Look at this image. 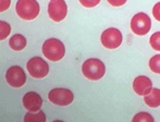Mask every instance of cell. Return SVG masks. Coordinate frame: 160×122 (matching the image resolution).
<instances>
[{
    "label": "cell",
    "instance_id": "19",
    "mask_svg": "<svg viewBox=\"0 0 160 122\" xmlns=\"http://www.w3.org/2000/svg\"><path fill=\"white\" fill-rule=\"evenodd\" d=\"M80 3L82 4V6H84V7H86V8H93V7H95L97 6V4L99 3V0H81L80 1Z\"/></svg>",
    "mask_w": 160,
    "mask_h": 122
},
{
    "label": "cell",
    "instance_id": "5",
    "mask_svg": "<svg viewBox=\"0 0 160 122\" xmlns=\"http://www.w3.org/2000/svg\"><path fill=\"white\" fill-rule=\"evenodd\" d=\"M30 75L34 79H44L49 73V65L44 59L39 57L32 58L26 64Z\"/></svg>",
    "mask_w": 160,
    "mask_h": 122
},
{
    "label": "cell",
    "instance_id": "21",
    "mask_svg": "<svg viewBox=\"0 0 160 122\" xmlns=\"http://www.w3.org/2000/svg\"><path fill=\"white\" fill-rule=\"evenodd\" d=\"M152 14H154L155 19L160 22V2L155 4L154 9H152Z\"/></svg>",
    "mask_w": 160,
    "mask_h": 122
},
{
    "label": "cell",
    "instance_id": "9",
    "mask_svg": "<svg viewBox=\"0 0 160 122\" xmlns=\"http://www.w3.org/2000/svg\"><path fill=\"white\" fill-rule=\"evenodd\" d=\"M48 14L52 21L61 22L68 14V6L63 0H51L48 3Z\"/></svg>",
    "mask_w": 160,
    "mask_h": 122
},
{
    "label": "cell",
    "instance_id": "8",
    "mask_svg": "<svg viewBox=\"0 0 160 122\" xmlns=\"http://www.w3.org/2000/svg\"><path fill=\"white\" fill-rule=\"evenodd\" d=\"M6 81L10 86L14 89H20L26 83V75L21 67H11L6 73Z\"/></svg>",
    "mask_w": 160,
    "mask_h": 122
},
{
    "label": "cell",
    "instance_id": "17",
    "mask_svg": "<svg viewBox=\"0 0 160 122\" xmlns=\"http://www.w3.org/2000/svg\"><path fill=\"white\" fill-rule=\"evenodd\" d=\"M149 68L152 72L160 74V55H156L149 60Z\"/></svg>",
    "mask_w": 160,
    "mask_h": 122
},
{
    "label": "cell",
    "instance_id": "23",
    "mask_svg": "<svg viewBox=\"0 0 160 122\" xmlns=\"http://www.w3.org/2000/svg\"><path fill=\"white\" fill-rule=\"evenodd\" d=\"M53 122H64V121H61V120H55Z\"/></svg>",
    "mask_w": 160,
    "mask_h": 122
},
{
    "label": "cell",
    "instance_id": "20",
    "mask_svg": "<svg viewBox=\"0 0 160 122\" xmlns=\"http://www.w3.org/2000/svg\"><path fill=\"white\" fill-rule=\"evenodd\" d=\"M11 6V0H0V13L7 11Z\"/></svg>",
    "mask_w": 160,
    "mask_h": 122
},
{
    "label": "cell",
    "instance_id": "12",
    "mask_svg": "<svg viewBox=\"0 0 160 122\" xmlns=\"http://www.w3.org/2000/svg\"><path fill=\"white\" fill-rule=\"evenodd\" d=\"M26 45H28V40H26V38L24 37L22 34H15V35H13L12 37L10 38V40H9V46H10V48L15 51L23 50L26 47Z\"/></svg>",
    "mask_w": 160,
    "mask_h": 122
},
{
    "label": "cell",
    "instance_id": "2",
    "mask_svg": "<svg viewBox=\"0 0 160 122\" xmlns=\"http://www.w3.org/2000/svg\"><path fill=\"white\" fill-rule=\"evenodd\" d=\"M17 14L25 21L36 19L40 12V7L36 0H19L15 4Z\"/></svg>",
    "mask_w": 160,
    "mask_h": 122
},
{
    "label": "cell",
    "instance_id": "22",
    "mask_svg": "<svg viewBox=\"0 0 160 122\" xmlns=\"http://www.w3.org/2000/svg\"><path fill=\"white\" fill-rule=\"evenodd\" d=\"M108 2H109L110 4H112V6L118 7V6H122V4H124L127 1H125V0H123V1H112V0H109Z\"/></svg>",
    "mask_w": 160,
    "mask_h": 122
},
{
    "label": "cell",
    "instance_id": "13",
    "mask_svg": "<svg viewBox=\"0 0 160 122\" xmlns=\"http://www.w3.org/2000/svg\"><path fill=\"white\" fill-rule=\"evenodd\" d=\"M145 104L150 108H157L160 106V89H152L148 95L144 96Z\"/></svg>",
    "mask_w": 160,
    "mask_h": 122
},
{
    "label": "cell",
    "instance_id": "11",
    "mask_svg": "<svg viewBox=\"0 0 160 122\" xmlns=\"http://www.w3.org/2000/svg\"><path fill=\"white\" fill-rule=\"evenodd\" d=\"M133 89L139 96H146L152 89V83L149 78L145 75H139L133 82Z\"/></svg>",
    "mask_w": 160,
    "mask_h": 122
},
{
    "label": "cell",
    "instance_id": "16",
    "mask_svg": "<svg viewBox=\"0 0 160 122\" xmlns=\"http://www.w3.org/2000/svg\"><path fill=\"white\" fill-rule=\"evenodd\" d=\"M132 122H155V120L152 114H149L148 112H139L135 114Z\"/></svg>",
    "mask_w": 160,
    "mask_h": 122
},
{
    "label": "cell",
    "instance_id": "3",
    "mask_svg": "<svg viewBox=\"0 0 160 122\" xmlns=\"http://www.w3.org/2000/svg\"><path fill=\"white\" fill-rule=\"evenodd\" d=\"M82 72L84 76L88 80L98 81L102 79L106 73V67L103 62L96 58L86 60L82 65Z\"/></svg>",
    "mask_w": 160,
    "mask_h": 122
},
{
    "label": "cell",
    "instance_id": "7",
    "mask_svg": "<svg viewBox=\"0 0 160 122\" xmlns=\"http://www.w3.org/2000/svg\"><path fill=\"white\" fill-rule=\"evenodd\" d=\"M48 99L57 106H69L73 103L74 95L68 89H55L49 92Z\"/></svg>",
    "mask_w": 160,
    "mask_h": 122
},
{
    "label": "cell",
    "instance_id": "10",
    "mask_svg": "<svg viewBox=\"0 0 160 122\" xmlns=\"http://www.w3.org/2000/svg\"><path fill=\"white\" fill-rule=\"evenodd\" d=\"M23 106L28 112H37L42 106V99L37 93H26L23 97Z\"/></svg>",
    "mask_w": 160,
    "mask_h": 122
},
{
    "label": "cell",
    "instance_id": "15",
    "mask_svg": "<svg viewBox=\"0 0 160 122\" xmlns=\"http://www.w3.org/2000/svg\"><path fill=\"white\" fill-rule=\"evenodd\" d=\"M11 33V26L4 21H0V40H3L9 37Z\"/></svg>",
    "mask_w": 160,
    "mask_h": 122
},
{
    "label": "cell",
    "instance_id": "1",
    "mask_svg": "<svg viewBox=\"0 0 160 122\" xmlns=\"http://www.w3.org/2000/svg\"><path fill=\"white\" fill-rule=\"evenodd\" d=\"M42 55L47 60L57 62L60 61L65 55V47L61 40L57 38H49L42 45Z\"/></svg>",
    "mask_w": 160,
    "mask_h": 122
},
{
    "label": "cell",
    "instance_id": "6",
    "mask_svg": "<svg viewBox=\"0 0 160 122\" xmlns=\"http://www.w3.org/2000/svg\"><path fill=\"white\" fill-rule=\"evenodd\" d=\"M101 44L105 48L107 49H116L121 46L123 40L122 33L118 28H110L101 34Z\"/></svg>",
    "mask_w": 160,
    "mask_h": 122
},
{
    "label": "cell",
    "instance_id": "4",
    "mask_svg": "<svg viewBox=\"0 0 160 122\" xmlns=\"http://www.w3.org/2000/svg\"><path fill=\"white\" fill-rule=\"evenodd\" d=\"M152 28V20L146 13L139 12L131 20V30L137 36H144Z\"/></svg>",
    "mask_w": 160,
    "mask_h": 122
},
{
    "label": "cell",
    "instance_id": "14",
    "mask_svg": "<svg viewBox=\"0 0 160 122\" xmlns=\"http://www.w3.org/2000/svg\"><path fill=\"white\" fill-rule=\"evenodd\" d=\"M24 122H46V114L42 110L37 112H28L24 117Z\"/></svg>",
    "mask_w": 160,
    "mask_h": 122
},
{
    "label": "cell",
    "instance_id": "18",
    "mask_svg": "<svg viewBox=\"0 0 160 122\" xmlns=\"http://www.w3.org/2000/svg\"><path fill=\"white\" fill-rule=\"evenodd\" d=\"M150 46L152 47V49L157 51H160V32H156L150 36Z\"/></svg>",
    "mask_w": 160,
    "mask_h": 122
}]
</instances>
